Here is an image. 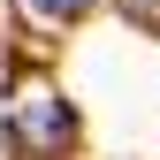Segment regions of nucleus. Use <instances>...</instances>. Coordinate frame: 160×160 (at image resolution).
Here are the masks:
<instances>
[{"mask_svg": "<svg viewBox=\"0 0 160 160\" xmlns=\"http://www.w3.org/2000/svg\"><path fill=\"white\" fill-rule=\"evenodd\" d=\"M15 137L31 145V160H61V152L76 145V114H69V99L46 92V84L15 92Z\"/></svg>", "mask_w": 160, "mask_h": 160, "instance_id": "f257e3e1", "label": "nucleus"}, {"mask_svg": "<svg viewBox=\"0 0 160 160\" xmlns=\"http://www.w3.org/2000/svg\"><path fill=\"white\" fill-rule=\"evenodd\" d=\"M122 8H130V15H152V8H160V0H122Z\"/></svg>", "mask_w": 160, "mask_h": 160, "instance_id": "7ed1b4c3", "label": "nucleus"}, {"mask_svg": "<svg viewBox=\"0 0 160 160\" xmlns=\"http://www.w3.org/2000/svg\"><path fill=\"white\" fill-rule=\"evenodd\" d=\"M23 8H31V15H46V23H76L92 0H23Z\"/></svg>", "mask_w": 160, "mask_h": 160, "instance_id": "f03ea898", "label": "nucleus"}]
</instances>
